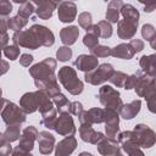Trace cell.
<instances>
[{"label": "cell", "mask_w": 156, "mask_h": 156, "mask_svg": "<svg viewBox=\"0 0 156 156\" xmlns=\"http://www.w3.org/2000/svg\"><path fill=\"white\" fill-rule=\"evenodd\" d=\"M55 69L56 60H54L52 57H46L28 68L29 74L34 78V84L38 90L45 91L50 98L61 93V88L57 83V77L55 76Z\"/></svg>", "instance_id": "6da1fadb"}, {"label": "cell", "mask_w": 156, "mask_h": 156, "mask_svg": "<svg viewBox=\"0 0 156 156\" xmlns=\"http://www.w3.org/2000/svg\"><path fill=\"white\" fill-rule=\"evenodd\" d=\"M57 78H58L60 83L62 84V87L72 95H79L84 89L83 82L78 78L76 69L69 66L61 67L58 69Z\"/></svg>", "instance_id": "7a4b0ae2"}, {"label": "cell", "mask_w": 156, "mask_h": 156, "mask_svg": "<svg viewBox=\"0 0 156 156\" xmlns=\"http://www.w3.org/2000/svg\"><path fill=\"white\" fill-rule=\"evenodd\" d=\"M49 101H50V96L45 91L43 90L29 91L23 94L22 98L20 99V107L23 110L26 115H29L38 111L41 106H44Z\"/></svg>", "instance_id": "3957f363"}, {"label": "cell", "mask_w": 156, "mask_h": 156, "mask_svg": "<svg viewBox=\"0 0 156 156\" xmlns=\"http://www.w3.org/2000/svg\"><path fill=\"white\" fill-rule=\"evenodd\" d=\"M115 68L110 63H101L95 69L87 72L84 74V80L91 85H100L105 82H107L111 76L113 74Z\"/></svg>", "instance_id": "277c9868"}, {"label": "cell", "mask_w": 156, "mask_h": 156, "mask_svg": "<svg viewBox=\"0 0 156 156\" xmlns=\"http://www.w3.org/2000/svg\"><path fill=\"white\" fill-rule=\"evenodd\" d=\"M99 100L105 108H112L118 111L119 107L123 105L122 99L119 98V91L112 88L111 85H102L99 89Z\"/></svg>", "instance_id": "5b68a950"}, {"label": "cell", "mask_w": 156, "mask_h": 156, "mask_svg": "<svg viewBox=\"0 0 156 156\" xmlns=\"http://www.w3.org/2000/svg\"><path fill=\"white\" fill-rule=\"evenodd\" d=\"M1 115V118L4 121V123L6 126L9 124H15V123H24L26 119H27V115L23 112V110L16 105L15 102H11V101H6L2 111L0 112Z\"/></svg>", "instance_id": "8992f818"}, {"label": "cell", "mask_w": 156, "mask_h": 156, "mask_svg": "<svg viewBox=\"0 0 156 156\" xmlns=\"http://www.w3.org/2000/svg\"><path fill=\"white\" fill-rule=\"evenodd\" d=\"M12 43L17 46H22V48H27V49H32V50L40 48L37 34L32 27L29 29L15 32L12 35Z\"/></svg>", "instance_id": "52a82bcc"}, {"label": "cell", "mask_w": 156, "mask_h": 156, "mask_svg": "<svg viewBox=\"0 0 156 156\" xmlns=\"http://www.w3.org/2000/svg\"><path fill=\"white\" fill-rule=\"evenodd\" d=\"M134 134L136 138V141L139 144L140 147L144 149H150L151 146L155 145L156 143V134L155 132L146 124L139 123L134 127Z\"/></svg>", "instance_id": "ba28073f"}, {"label": "cell", "mask_w": 156, "mask_h": 156, "mask_svg": "<svg viewBox=\"0 0 156 156\" xmlns=\"http://www.w3.org/2000/svg\"><path fill=\"white\" fill-rule=\"evenodd\" d=\"M104 123L107 138L116 139L119 133V116L116 110L104 108Z\"/></svg>", "instance_id": "9c48e42d"}, {"label": "cell", "mask_w": 156, "mask_h": 156, "mask_svg": "<svg viewBox=\"0 0 156 156\" xmlns=\"http://www.w3.org/2000/svg\"><path fill=\"white\" fill-rule=\"evenodd\" d=\"M54 130L63 136H68V135H74L76 133V126H74V121L72 118V116L68 112H62L58 115V117L56 118V122L54 124Z\"/></svg>", "instance_id": "30bf717a"}, {"label": "cell", "mask_w": 156, "mask_h": 156, "mask_svg": "<svg viewBox=\"0 0 156 156\" xmlns=\"http://www.w3.org/2000/svg\"><path fill=\"white\" fill-rule=\"evenodd\" d=\"M57 15L62 23H71L77 17V5L73 1L57 2Z\"/></svg>", "instance_id": "8fae6325"}, {"label": "cell", "mask_w": 156, "mask_h": 156, "mask_svg": "<svg viewBox=\"0 0 156 156\" xmlns=\"http://www.w3.org/2000/svg\"><path fill=\"white\" fill-rule=\"evenodd\" d=\"M38 135H39V132H38V129L34 126L26 127L22 130L21 135H20V144H18V146L21 149L30 152L33 150V147H34V143L38 139Z\"/></svg>", "instance_id": "7c38bea8"}, {"label": "cell", "mask_w": 156, "mask_h": 156, "mask_svg": "<svg viewBox=\"0 0 156 156\" xmlns=\"http://www.w3.org/2000/svg\"><path fill=\"white\" fill-rule=\"evenodd\" d=\"M98 152L101 156H117L121 151L119 144L117 143L116 139H110L107 136H105L104 139H101L98 144Z\"/></svg>", "instance_id": "4fadbf2b"}, {"label": "cell", "mask_w": 156, "mask_h": 156, "mask_svg": "<svg viewBox=\"0 0 156 156\" xmlns=\"http://www.w3.org/2000/svg\"><path fill=\"white\" fill-rule=\"evenodd\" d=\"M138 22L134 21H129V20H119L117 22V34L121 39H133L134 35L136 34V29H138Z\"/></svg>", "instance_id": "5bb4252c"}, {"label": "cell", "mask_w": 156, "mask_h": 156, "mask_svg": "<svg viewBox=\"0 0 156 156\" xmlns=\"http://www.w3.org/2000/svg\"><path fill=\"white\" fill-rule=\"evenodd\" d=\"M79 122L80 124H99L104 123V108L100 107H93L88 111H83L79 116Z\"/></svg>", "instance_id": "9a60e30c"}, {"label": "cell", "mask_w": 156, "mask_h": 156, "mask_svg": "<svg viewBox=\"0 0 156 156\" xmlns=\"http://www.w3.org/2000/svg\"><path fill=\"white\" fill-rule=\"evenodd\" d=\"M33 5L35 7L34 12L37 13V17H39L41 20H49L52 16L54 10L57 7V2L50 1V0L33 1Z\"/></svg>", "instance_id": "2e32d148"}, {"label": "cell", "mask_w": 156, "mask_h": 156, "mask_svg": "<svg viewBox=\"0 0 156 156\" xmlns=\"http://www.w3.org/2000/svg\"><path fill=\"white\" fill-rule=\"evenodd\" d=\"M135 93L140 98H145L152 91H156V85H155V77H150L146 74H143L140 79L138 80L135 85Z\"/></svg>", "instance_id": "e0dca14e"}, {"label": "cell", "mask_w": 156, "mask_h": 156, "mask_svg": "<svg viewBox=\"0 0 156 156\" xmlns=\"http://www.w3.org/2000/svg\"><path fill=\"white\" fill-rule=\"evenodd\" d=\"M38 145H39V152L41 155H50L55 147V136L49 133L48 130L39 132L38 135Z\"/></svg>", "instance_id": "ac0fdd59"}, {"label": "cell", "mask_w": 156, "mask_h": 156, "mask_svg": "<svg viewBox=\"0 0 156 156\" xmlns=\"http://www.w3.org/2000/svg\"><path fill=\"white\" fill-rule=\"evenodd\" d=\"M33 30L37 34V38L39 40V44L40 46H52L54 43H55V37H54V33L45 26H41V24H33L32 26Z\"/></svg>", "instance_id": "d6986e66"}, {"label": "cell", "mask_w": 156, "mask_h": 156, "mask_svg": "<svg viewBox=\"0 0 156 156\" xmlns=\"http://www.w3.org/2000/svg\"><path fill=\"white\" fill-rule=\"evenodd\" d=\"M73 66L76 68H78L79 71H83V72H90L93 69H95L98 66H99V61L96 57H94L93 55H87V54H82L79 55L74 62H73Z\"/></svg>", "instance_id": "ffe728a7"}, {"label": "cell", "mask_w": 156, "mask_h": 156, "mask_svg": "<svg viewBox=\"0 0 156 156\" xmlns=\"http://www.w3.org/2000/svg\"><path fill=\"white\" fill-rule=\"evenodd\" d=\"M79 135H80V139L83 141L89 143V144H94V145H96L101 139L105 138V135L101 132L94 130V128L90 124H80Z\"/></svg>", "instance_id": "44dd1931"}, {"label": "cell", "mask_w": 156, "mask_h": 156, "mask_svg": "<svg viewBox=\"0 0 156 156\" xmlns=\"http://www.w3.org/2000/svg\"><path fill=\"white\" fill-rule=\"evenodd\" d=\"M77 147V139L73 135H68L55 146V156H69Z\"/></svg>", "instance_id": "7402d4cb"}, {"label": "cell", "mask_w": 156, "mask_h": 156, "mask_svg": "<svg viewBox=\"0 0 156 156\" xmlns=\"http://www.w3.org/2000/svg\"><path fill=\"white\" fill-rule=\"evenodd\" d=\"M140 108H141V101L140 100H133L129 104H123L117 112H118V116H121L122 118L132 119L139 113Z\"/></svg>", "instance_id": "603a6c76"}, {"label": "cell", "mask_w": 156, "mask_h": 156, "mask_svg": "<svg viewBox=\"0 0 156 156\" xmlns=\"http://www.w3.org/2000/svg\"><path fill=\"white\" fill-rule=\"evenodd\" d=\"M140 71L150 77H156V56L154 54L151 55H144L139 60Z\"/></svg>", "instance_id": "cb8c5ba5"}, {"label": "cell", "mask_w": 156, "mask_h": 156, "mask_svg": "<svg viewBox=\"0 0 156 156\" xmlns=\"http://www.w3.org/2000/svg\"><path fill=\"white\" fill-rule=\"evenodd\" d=\"M123 1L121 0H113L110 1L106 9V21L108 23H117L119 21V15H121V9L123 6Z\"/></svg>", "instance_id": "d4e9b609"}, {"label": "cell", "mask_w": 156, "mask_h": 156, "mask_svg": "<svg viewBox=\"0 0 156 156\" xmlns=\"http://www.w3.org/2000/svg\"><path fill=\"white\" fill-rule=\"evenodd\" d=\"M78 35H79V29L77 26L63 27L60 30V38H61V41L65 44V46H69L74 44L78 39Z\"/></svg>", "instance_id": "484cf974"}, {"label": "cell", "mask_w": 156, "mask_h": 156, "mask_svg": "<svg viewBox=\"0 0 156 156\" xmlns=\"http://www.w3.org/2000/svg\"><path fill=\"white\" fill-rule=\"evenodd\" d=\"M111 55L117 58H123V60H130L134 57L135 52L129 45V43H122L116 45L115 48L111 49Z\"/></svg>", "instance_id": "4316f807"}, {"label": "cell", "mask_w": 156, "mask_h": 156, "mask_svg": "<svg viewBox=\"0 0 156 156\" xmlns=\"http://www.w3.org/2000/svg\"><path fill=\"white\" fill-rule=\"evenodd\" d=\"M88 32H93V33H95L99 38H104V39L110 38V37L112 35V33H113L111 23H108L106 20L100 21V22H98L96 24H93V27H91Z\"/></svg>", "instance_id": "83f0119b"}, {"label": "cell", "mask_w": 156, "mask_h": 156, "mask_svg": "<svg viewBox=\"0 0 156 156\" xmlns=\"http://www.w3.org/2000/svg\"><path fill=\"white\" fill-rule=\"evenodd\" d=\"M41 115V121L40 123L43 126H45L46 128L49 129H54V124L56 122V118H57V111L55 107H51L44 112L40 113Z\"/></svg>", "instance_id": "f1b7e54d"}, {"label": "cell", "mask_w": 156, "mask_h": 156, "mask_svg": "<svg viewBox=\"0 0 156 156\" xmlns=\"http://www.w3.org/2000/svg\"><path fill=\"white\" fill-rule=\"evenodd\" d=\"M4 138L9 141V143H12V141H16L20 139V135H21V123H15V124H9L5 129V132L2 133Z\"/></svg>", "instance_id": "f546056e"}, {"label": "cell", "mask_w": 156, "mask_h": 156, "mask_svg": "<svg viewBox=\"0 0 156 156\" xmlns=\"http://www.w3.org/2000/svg\"><path fill=\"white\" fill-rule=\"evenodd\" d=\"M141 35L145 40H147L152 49H156V29L152 24L145 23L141 27Z\"/></svg>", "instance_id": "4dcf8cb0"}, {"label": "cell", "mask_w": 156, "mask_h": 156, "mask_svg": "<svg viewBox=\"0 0 156 156\" xmlns=\"http://www.w3.org/2000/svg\"><path fill=\"white\" fill-rule=\"evenodd\" d=\"M121 15L123 16L124 20H129V21H134L139 23V11L130 4H123L122 9H121Z\"/></svg>", "instance_id": "1f68e13d"}, {"label": "cell", "mask_w": 156, "mask_h": 156, "mask_svg": "<svg viewBox=\"0 0 156 156\" xmlns=\"http://www.w3.org/2000/svg\"><path fill=\"white\" fill-rule=\"evenodd\" d=\"M51 98H52L51 101H52V104L56 106L58 113L68 112L69 101H68V99H67L62 93H58V94H56V95H54V96H51Z\"/></svg>", "instance_id": "d6a6232c"}, {"label": "cell", "mask_w": 156, "mask_h": 156, "mask_svg": "<svg viewBox=\"0 0 156 156\" xmlns=\"http://www.w3.org/2000/svg\"><path fill=\"white\" fill-rule=\"evenodd\" d=\"M28 24V20L20 16V15H16L13 17H9V22H7V27L9 29H12L15 32H18V30H22V28H24Z\"/></svg>", "instance_id": "836d02e7"}, {"label": "cell", "mask_w": 156, "mask_h": 156, "mask_svg": "<svg viewBox=\"0 0 156 156\" xmlns=\"http://www.w3.org/2000/svg\"><path fill=\"white\" fill-rule=\"evenodd\" d=\"M77 21H78L79 27L83 28V29H85L87 32L93 27V17H91V13H90V12L84 11V12L79 13Z\"/></svg>", "instance_id": "e575fe53"}, {"label": "cell", "mask_w": 156, "mask_h": 156, "mask_svg": "<svg viewBox=\"0 0 156 156\" xmlns=\"http://www.w3.org/2000/svg\"><path fill=\"white\" fill-rule=\"evenodd\" d=\"M34 11H35V7H34L32 1H23V2H21L20 7H18L17 15H20V16H22V17L28 20Z\"/></svg>", "instance_id": "d590c367"}, {"label": "cell", "mask_w": 156, "mask_h": 156, "mask_svg": "<svg viewBox=\"0 0 156 156\" xmlns=\"http://www.w3.org/2000/svg\"><path fill=\"white\" fill-rule=\"evenodd\" d=\"M143 74H144V73L139 69V71H136L135 73H133V74L128 76V77H127V79H126V82H124L123 88H124L126 90H130V89L135 88V85H136L138 80L140 79V77H141Z\"/></svg>", "instance_id": "8d00e7d4"}, {"label": "cell", "mask_w": 156, "mask_h": 156, "mask_svg": "<svg viewBox=\"0 0 156 156\" xmlns=\"http://www.w3.org/2000/svg\"><path fill=\"white\" fill-rule=\"evenodd\" d=\"M83 44L91 50L99 45V37L93 32H87V34L83 37Z\"/></svg>", "instance_id": "74e56055"}, {"label": "cell", "mask_w": 156, "mask_h": 156, "mask_svg": "<svg viewBox=\"0 0 156 156\" xmlns=\"http://www.w3.org/2000/svg\"><path fill=\"white\" fill-rule=\"evenodd\" d=\"M127 77H128V76H127L126 73H123V72H121V71H115L113 74L111 76V78H110L108 80L111 82V84L116 85L117 88H123Z\"/></svg>", "instance_id": "f35d334b"}, {"label": "cell", "mask_w": 156, "mask_h": 156, "mask_svg": "<svg viewBox=\"0 0 156 156\" xmlns=\"http://www.w3.org/2000/svg\"><path fill=\"white\" fill-rule=\"evenodd\" d=\"M90 55H93L94 57L99 58V57H107L111 55V48L106 46V45H98L94 49L90 50Z\"/></svg>", "instance_id": "ab89813d"}, {"label": "cell", "mask_w": 156, "mask_h": 156, "mask_svg": "<svg viewBox=\"0 0 156 156\" xmlns=\"http://www.w3.org/2000/svg\"><path fill=\"white\" fill-rule=\"evenodd\" d=\"M20 46H17V45H15V44H12V45H7L5 49H4V55L7 57V58H10L11 61H15V60H17L18 57H20Z\"/></svg>", "instance_id": "60d3db41"}, {"label": "cell", "mask_w": 156, "mask_h": 156, "mask_svg": "<svg viewBox=\"0 0 156 156\" xmlns=\"http://www.w3.org/2000/svg\"><path fill=\"white\" fill-rule=\"evenodd\" d=\"M72 49L69 48V46H61V48H58V50L56 51V57H57V60L58 61H61V62H66V61H68L71 57H72Z\"/></svg>", "instance_id": "b9f144b4"}, {"label": "cell", "mask_w": 156, "mask_h": 156, "mask_svg": "<svg viewBox=\"0 0 156 156\" xmlns=\"http://www.w3.org/2000/svg\"><path fill=\"white\" fill-rule=\"evenodd\" d=\"M83 111H84V108H83L82 102H79V101H73V102H69V106H68V113H69V115H73V116H79V115H80Z\"/></svg>", "instance_id": "7bdbcfd3"}, {"label": "cell", "mask_w": 156, "mask_h": 156, "mask_svg": "<svg viewBox=\"0 0 156 156\" xmlns=\"http://www.w3.org/2000/svg\"><path fill=\"white\" fill-rule=\"evenodd\" d=\"M145 100H146L149 111L152 112V113H155V111H156V108H155L156 107V91H152L149 95H146L145 96Z\"/></svg>", "instance_id": "ee69618b"}, {"label": "cell", "mask_w": 156, "mask_h": 156, "mask_svg": "<svg viewBox=\"0 0 156 156\" xmlns=\"http://www.w3.org/2000/svg\"><path fill=\"white\" fill-rule=\"evenodd\" d=\"M12 11V4L7 0H0V16L7 17V15Z\"/></svg>", "instance_id": "f6af8a7d"}, {"label": "cell", "mask_w": 156, "mask_h": 156, "mask_svg": "<svg viewBox=\"0 0 156 156\" xmlns=\"http://www.w3.org/2000/svg\"><path fill=\"white\" fill-rule=\"evenodd\" d=\"M129 45L132 46V49L134 50V52L136 54V52H140L143 49H144V41L141 40V39H132L130 41H129Z\"/></svg>", "instance_id": "bcb514c9"}, {"label": "cell", "mask_w": 156, "mask_h": 156, "mask_svg": "<svg viewBox=\"0 0 156 156\" xmlns=\"http://www.w3.org/2000/svg\"><path fill=\"white\" fill-rule=\"evenodd\" d=\"M33 62V56L29 54H22L20 57V63L23 67H29V65Z\"/></svg>", "instance_id": "7dc6e473"}, {"label": "cell", "mask_w": 156, "mask_h": 156, "mask_svg": "<svg viewBox=\"0 0 156 156\" xmlns=\"http://www.w3.org/2000/svg\"><path fill=\"white\" fill-rule=\"evenodd\" d=\"M12 154V146L11 143H5L0 146V156H10Z\"/></svg>", "instance_id": "c3c4849f"}, {"label": "cell", "mask_w": 156, "mask_h": 156, "mask_svg": "<svg viewBox=\"0 0 156 156\" xmlns=\"http://www.w3.org/2000/svg\"><path fill=\"white\" fill-rule=\"evenodd\" d=\"M11 156H33V155H32L29 151H26V150L21 149L20 146H16V147L12 149Z\"/></svg>", "instance_id": "681fc988"}, {"label": "cell", "mask_w": 156, "mask_h": 156, "mask_svg": "<svg viewBox=\"0 0 156 156\" xmlns=\"http://www.w3.org/2000/svg\"><path fill=\"white\" fill-rule=\"evenodd\" d=\"M9 41H10V37L7 33L0 34V52H1V50H4L9 45Z\"/></svg>", "instance_id": "f907efd6"}, {"label": "cell", "mask_w": 156, "mask_h": 156, "mask_svg": "<svg viewBox=\"0 0 156 156\" xmlns=\"http://www.w3.org/2000/svg\"><path fill=\"white\" fill-rule=\"evenodd\" d=\"M7 22H9V17L0 16V34L6 33V30L9 29V27H7Z\"/></svg>", "instance_id": "816d5d0a"}, {"label": "cell", "mask_w": 156, "mask_h": 156, "mask_svg": "<svg viewBox=\"0 0 156 156\" xmlns=\"http://www.w3.org/2000/svg\"><path fill=\"white\" fill-rule=\"evenodd\" d=\"M9 68H10L9 62L5 61V60H1V58H0V77H1L2 74H5V73L9 71Z\"/></svg>", "instance_id": "f5cc1de1"}, {"label": "cell", "mask_w": 156, "mask_h": 156, "mask_svg": "<svg viewBox=\"0 0 156 156\" xmlns=\"http://www.w3.org/2000/svg\"><path fill=\"white\" fill-rule=\"evenodd\" d=\"M127 156H145V155H144V152L141 151V149L139 147V149H135V150L130 151L129 154H127Z\"/></svg>", "instance_id": "db71d44e"}, {"label": "cell", "mask_w": 156, "mask_h": 156, "mask_svg": "<svg viewBox=\"0 0 156 156\" xmlns=\"http://www.w3.org/2000/svg\"><path fill=\"white\" fill-rule=\"evenodd\" d=\"M156 7V4L155 2H151V4H146L145 5V12H152L154 11V9Z\"/></svg>", "instance_id": "11a10c76"}, {"label": "cell", "mask_w": 156, "mask_h": 156, "mask_svg": "<svg viewBox=\"0 0 156 156\" xmlns=\"http://www.w3.org/2000/svg\"><path fill=\"white\" fill-rule=\"evenodd\" d=\"M6 101H7L6 99H2V98L0 99V112L2 111V108H4V106H5V104H6Z\"/></svg>", "instance_id": "9f6ffc18"}, {"label": "cell", "mask_w": 156, "mask_h": 156, "mask_svg": "<svg viewBox=\"0 0 156 156\" xmlns=\"http://www.w3.org/2000/svg\"><path fill=\"white\" fill-rule=\"evenodd\" d=\"M78 156H94L93 154H90V152H87V151H83V152H80Z\"/></svg>", "instance_id": "6f0895ef"}, {"label": "cell", "mask_w": 156, "mask_h": 156, "mask_svg": "<svg viewBox=\"0 0 156 156\" xmlns=\"http://www.w3.org/2000/svg\"><path fill=\"white\" fill-rule=\"evenodd\" d=\"M1 95H2V90H1V88H0V99H1Z\"/></svg>", "instance_id": "680465c9"}, {"label": "cell", "mask_w": 156, "mask_h": 156, "mask_svg": "<svg viewBox=\"0 0 156 156\" xmlns=\"http://www.w3.org/2000/svg\"><path fill=\"white\" fill-rule=\"evenodd\" d=\"M117 156H124V155H123V154H122V152H119V154H118V155H117Z\"/></svg>", "instance_id": "91938a15"}, {"label": "cell", "mask_w": 156, "mask_h": 156, "mask_svg": "<svg viewBox=\"0 0 156 156\" xmlns=\"http://www.w3.org/2000/svg\"><path fill=\"white\" fill-rule=\"evenodd\" d=\"M0 58H1V52H0Z\"/></svg>", "instance_id": "94428289"}]
</instances>
